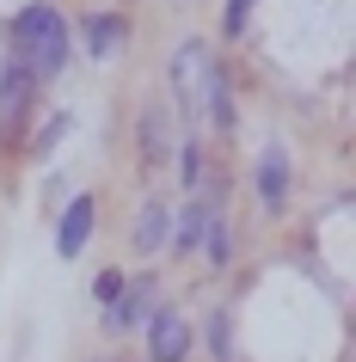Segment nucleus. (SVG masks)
Segmentation results:
<instances>
[{
  "mask_svg": "<svg viewBox=\"0 0 356 362\" xmlns=\"http://www.w3.org/2000/svg\"><path fill=\"white\" fill-rule=\"evenodd\" d=\"M13 37H19V68L31 80H50L68 62V19H62L56 6H43V0L13 19Z\"/></svg>",
  "mask_w": 356,
  "mask_h": 362,
  "instance_id": "nucleus-1",
  "label": "nucleus"
},
{
  "mask_svg": "<svg viewBox=\"0 0 356 362\" xmlns=\"http://www.w3.org/2000/svg\"><path fill=\"white\" fill-rule=\"evenodd\" d=\"M209 74H215V49L185 43L178 62H172V93H178V105H185L190 117H203V86H209Z\"/></svg>",
  "mask_w": 356,
  "mask_h": 362,
  "instance_id": "nucleus-2",
  "label": "nucleus"
},
{
  "mask_svg": "<svg viewBox=\"0 0 356 362\" xmlns=\"http://www.w3.org/2000/svg\"><path fill=\"white\" fill-rule=\"evenodd\" d=\"M185 356H190V325H185V313L154 307V313H148V362H185Z\"/></svg>",
  "mask_w": 356,
  "mask_h": 362,
  "instance_id": "nucleus-3",
  "label": "nucleus"
},
{
  "mask_svg": "<svg viewBox=\"0 0 356 362\" xmlns=\"http://www.w3.org/2000/svg\"><path fill=\"white\" fill-rule=\"evenodd\" d=\"M252 185H258V203L270 215L289 203V153H282V141H270V148L258 153V172H252Z\"/></svg>",
  "mask_w": 356,
  "mask_h": 362,
  "instance_id": "nucleus-4",
  "label": "nucleus"
},
{
  "mask_svg": "<svg viewBox=\"0 0 356 362\" xmlns=\"http://www.w3.org/2000/svg\"><path fill=\"white\" fill-rule=\"evenodd\" d=\"M93 221H98L93 197H74V203H68V215H62V228H56V252H62V258H80V252H86Z\"/></svg>",
  "mask_w": 356,
  "mask_h": 362,
  "instance_id": "nucleus-5",
  "label": "nucleus"
},
{
  "mask_svg": "<svg viewBox=\"0 0 356 362\" xmlns=\"http://www.w3.org/2000/svg\"><path fill=\"white\" fill-rule=\"evenodd\" d=\"M166 233H172V209H166V197H148L142 203V215H135V246L148 252H166Z\"/></svg>",
  "mask_w": 356,
  "mask_h": 362,
  "instance_id": "nucleus-6",
  "label": "nucleus"
},
{
  "mask_svg": "<svg viewBox=\"0 0 356 362\" xmlns=\"http://www.w3.org/2000/svg\"><path fill=\"white\" fill-rule=\"evenodd\" d=\"M86 49H93L98 62H111L117 49H123V19H111V13H93V19H86Z\"/></svg>",
  "mask_w": 356,
  "mask_h": 362,
  "instance_id": "nucleus-7",
  "label": "nucleus"
},
{
  "mask_svg": "<svg viewBox=\"0 0 356 362\" xmlns=\"http://www.w3.org/2000/svg\"><path fill=\"white\" fill-rule=\"evenodd\" d=\"M142 160H148V166L166 160V111H160V105L142 111Z\"/></svg>",
  "mask_w": 356,
  "mask_h": 362,
  "instance_id": "nucleus-8",
  "label": "nucleus"
},
{
  "mask_svg": "<svg viewBox=\"0 0 356 362\" xmlns=\"http://www.w3.org/2000/svg\"><path fill=\"white\" fill-rule=\"evenodd\" d=\"M209 258V264H227L234 258V246H227V221H222V209H209V221H203V246H197Z\"/></svg>",
  "mask_w": 356,
  "mask_h": 362,
  "instance_id": "nucleus-9",
  "label": "nucleus"
},
{
  "mask_svg": "<svg viewBox=\"0 0 356 362\" xmlns=\"http://www.w3.org/2000/svg\"><path fill=\"white\" fill-rule=\"evenodd\" d=\"M203 221H209V203H190V209L178 215V228H172V233H178V252H197V246H203Z\"/></svg>",
  "mask_w": 356,
  "mask_h": 362,
  "instance_id": "nucleus-10",
  "label": "nucleus"
},
{
  "mask_svg": "<svg viewBox=\"0 0 356 362\" xmlns=\"http://www.w3.org/2000/svg\"><path fill=\"white\" fill-rule=\"evenodd\" d=\"M123 288H130V283H123L117 270H105V276H98V307H105V320L117 313V301H123Z\"/></svg>",
  "mask_w": 356,
  "mask_h": 362,
  "instance_id": "nucleus-11",
  "label": "nucleus"
},
{
  "mask_svg": "<svg viewBox=\"0 0 356 362\" xmlns=\"http://www.w3.org/2000/svg\"><path fill=\"white\" fill-rule=\"evenodd\" d=\"M62 135H68V117H50V129L38 135V148H31V153H38V160H43V153H56V141H62Z\"/></svg>",
  "mask_w": 356,
  "mask_h": 362,
  "instance_id": "nucleus-12",
  "label": "nucleus"
},
{
  "mask_svg": "<svg viewBox=\"0 0 356 362\" xmlns=\"http://www.w3.org/2000/svg\"><path fill=\"white\" fill-rule=\"evenodd\" d=\"M209 350H215V362H234V356H227V320L209 325Z\"/></svg>",
  "mask_w": 356,
  "mask_h": 362,
  "instance_id": "nucleus-13",
  "label": "nucleus"
},
{
  "mask_svg": "<svg viewBox=\"0 0 356 362\" xmlns=\"http://www.w3.org/2000/svg\"><path fill=\"white\" fill-rule=\"evenodd\" d=\"M246 19H252V0H227V31H246Z\"/></svg>",
  "mask_w": 356,
  "mask_h": 362,
  "instance_id": "nucleus-14",
  "label": "nucleus"
},
{
  "mask_svg": "<svg viewBox=\"0 0 356 362\" xmlns=\"http://www.w3.org/2000/svg\"><path fill=\"white\" fill-rule=\"evenodd\" d=\"M197 172H203V153H197V141H190V148H185V178H190V185H197Z\"/></svg>",
  "mask_w": 356,
  "mask_h": 362,
  "instance_id": "nucleus-15",
  "label": "nucleus"
}]
</instances>
